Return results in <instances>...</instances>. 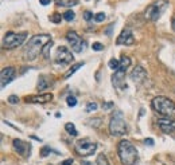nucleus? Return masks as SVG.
Returning a JSON list of instances; mask_svg holds the SVG:
<instances>
[{
	"mask_svg": "<svg viewBox=\"0 0 175 165\" xmlns=\"http://www.w3.org/2000/svg\"><path fill=\"white\" fill-rule=\"evenodd\" d=\"M50 40H51V38H50V35H47V34L34 35L32 38L28 40V43H27V46L24 48V55H23V58H24L26 62H32V60H35L38 58L39 54L43 51L45 46Z\"/></svg>",
	"mask_w": 175,
	"mask_h": 165,
	"instance_id": "1",
	"label": "nucleus"
},
{
	"mask_svg": "<svg viewBox=\"0 0 175 165\" xmlns=\"http://www.w3.org/2000/svg\"><path fill=\"white\" fill-rule=\"evenodd\" d=\"M117 154L124 165H133L137 160V150L128 140H121L117 145Z\"/></svg>",
	"mask_w": 175,
	"mask_h": 165,
	"instance_id": "2",
	"label": "nucleus"
},
{
	"mask_svg": "<svg viewBox=\"0 0 175 165\" xmlns=\"http://www.w3.org/2000/svg\"><path fill=\"white\" fill-rule=\"evenodd\" d=\"M151 105H152L154 110L156 113H159L164 117H168V118H175V102L173 99L159 95L152 99Z\"/></svg>",
	"mask_w": 175,
	"mask_h": 165,
	"instance_id": "3",
	"label": "nucleus"
},
{
	"mask_svg": "<svg viewBox=\"0 0 175 165\" xmlns=\"http://www.w3.org/2000/svg\"><path fill=\"white\" fill-rule=\"evenodd\" d=\"M109 133L114 137H121L127 133V124L124 114L120 110H114L109 121Z\"/></svg>",
	"mask_w": 175,
	"mask_h": 165,
	"instance_id": "4",
	"label": "nucleus"
},
{
	"mask_svg": "<svg viewBox=\"0 0 175 165\" xmlns=\"http://www.w3.org/2000/svg\"><path fill=\"white\" fill-rule=\"evenodd\" d=\"M168 2L167 0H156V2L151 3L150 5L146 8V12H144V18L150 22H155L162 16L163 11L167 8Z\"/></svg>",
	"mask_w": 175,
	"mask_h": 165,
	"instance_id": "5",
	"label": "nucleus"
},
{
	"mask_svg": "<svg viewBox=\"0 0 175 165\" xmlns=\"http://www.w3.org/2000/svg\"><path fill=\"white\" fill-rule=\"evenodd\" d=\"M27 39V32H12L8 31L3 39V48L12 50L22 46Z\"/></svg>",
	"mask_w": 175,
	"mask_h": 165,
	"instance_id": "6",
	"label": "nucleus"
},
{
	"mask_svg": "<svg viewBox=\"0 0 175 165\" xmlns=\"http://www.w3.org/2000/svg\"><path fill=\"white\" fill-rule=\"evenodd\" d=\"M97 149V144L94 141H90L89 138H84V140H78L76 142V152L82 157H88L92 156Z\"/></svg>",
	"mask_w": 175,
	"mask_h": 165,
	"instance_id": "7",
	"label": "nucleus"
},
{
	"mask_svg": "<svg viewBox=\"0 0 175 165\" xmlns=\"http://www.w3.org/2000/svg\"><path fill=\"white\" fill-rule=\"evenodd\" d=\"M57 65H70V63L74 60V56L72 51H70L67 47L65 46H59L57 48V52H55V58H54Z\"/></svg>",
	"mask_w": 175,
	"mask_h": 165,
	"instance_id": "8",
	"label": "nucleus"
},
{
	"mask_svg": "<svg viewBox=\"0 0 175 165\" xmlns=\"http://www.w3.org/2000/svg\"><path fill=\"white\" fill-rule=\"evenodd\" d=\"M66 39L70 43V47L74 52H82L85 50V42L81 39V36L74 31H69L66 34Z\"/></svg>",
	"mask_w": 175,
	"mask_h": 165,
	"instance_id": "9",
	"label": "nucleus"
},
{
	"mask_svg": "<svg viewBox=\"0 0 175 165\" xmlns=\"http://www.w3.org/2000/svg\"><path fill=\"white\" fill-rule=\"evenodd\" d=\"M125 71H127L125 67L120 66V69L116 70L114 74L112 75V83H113V86L116 87V89L123 90V89H125L127 87V85H125Z\"/></svg>",
	"mask_w": 175,
	"mask_h": 165,
	"instance_id": "10",
	"label": "nucleus"
},
{
	"mask_svg": "<svg viewBox=\"0 0 175 165\" xmlns=\"http://www.w3.org/2000/svg\"><path fill=\"white\" fill-rule=\"evenodd\" d=\"M133 42H135L133 35H132V32H131V30H128V28H124L123 31L120 32V35L117 36V39H116V45H119V46L120 45L132 46Z\"/></svg>",
	"mask_w": 175,
	"mask_h": 165,
	"instance_id": "11",
	"label": "nucleus"
},
{
	"mask_svg": "<svg viewBox=\"0 0 175 165\" xmlns=\"http://www.w3.org/2000/svg\"><path fill=\"white\" fill-rule=\"evenodd\" d=\"M12 146H13V149H15V152L20 154V156H23V157L30 156V145L26 144L24 141L18 140V138L12 140Z\"/></svg>",
	"mask_w": 175,
	"mask_h": 165,
	"instance_id": "12",
	"label": "nucleus"
},
{
	"mask_svg": "<svg viewBox=\"0 0 175 165\" xmlns=\"http://www.w3.org/2000/svg\"><path fill=\"white\" fill-rule=\"evenodd\" d=\"M158 125L163 133H173L175 132V120L174 118H159L158 120Z\"/></svg>",
	"mask_w": 175,
	"mask_h": 165,
	"instance_id": "13",
	"label": "nucleus"
},
{
	"mask_svg": "<svg viewBox=\"0 0 175 165\" xmlns=\"http://www.w3.org/2000/svg\"><path fill=\"white\" fill-rule=\"evenodd\" d=\"M13 78H15V69H13V67H6V69H3L2 74H0V83H2V87H6Z\"/></svg>",
	"mask_w": 175,
	"mask_h": 165,
	"instance_id": "14",
	"label": "nucleus"
},
{
	"mask_svg": "<svg viewBox=\"0 0 175 165\" xmlns=\"http://www.w3.org/2000/svg\"><path fill=\"white\" fill-rule=\"evenodd\" d=\"M53 101V94H38V95H30L26 98V102L30 103H47Z\"/></svg>",
	"mask_w": 175,
	"mask_h": 165,
	"instance_id": "15",
	"label": "nucleus"
},
{
	"mask_svg": "<svg viewBox=\"0 0 175 165\" xmlns=\"http://www.w3.org/2000/svg\"><path fill=\"white\" fill-rule=\"evenodd\" d=\"M131 79H132V82L135 83H141L144 79L147 78V71L143 69L141 66H136L135 69L132 70V73H131Z\"/></svg>",
	"mask_w": 175,
	"mask_h": 165,
	"instance_id": "16",
	"label": "nucleus"
},
{
	"mask_svg": "<svg viewBox=\"0 0 175 165\" xmlns=\"http://www.w3.org/2000/svg\"><path fill=\"white\" fill-rule=\"evenodd\" d=\"M50 83H51V81L47 78L46 75H40L39 79H38V90L39 91H45L47 87H50Z\"/></svg>",
	"mask_w": 175,
	"mask_h": 165,
	"instance_id": "17",
	"label": "nucleus"
},
{
	"mask_svg": "<svg viewBox=\"0 0 175 165\" xmlns=\"http://www.w3.org/2000/svg\"><path fill=\"white\" fill-rule=\"evenodd\" d=\"M84 65H85L84 62H80V63H76V65H73V66L69 69V71H67V73L65 74V79H69L70 77H72L73 74L77 71V70H80L81 67H84Z\"/></svg>",
	"mask_w": 175,
	"mask_h": 165,
	"instance_id": "18",
	"label": "nucleus"
},
{
	"mask_svg": "<svg viewBox=\"0 0 175 165\" xmlns=\"http://www.w3.org/2000/svg\"><path fill=\"white\" fill-rule=\"evenodd\" d=\"M65 129H66V132L69 133L70 136H73V137H77V136H78V132L76 130V126H74L73 122H67L66 125H65Z\"/></svg>",
	"mask_w": 175,
	"mask_h": 165,
	"instance_id": "19",
	"label": "nucleus"
},
{
	"mask_svg": "<svg viewBox=\"0 0 175 165\" xmlns=\"http://www.w3.org/2000/svg\"><path fill=\"white\" fill-rule=\"evenodd\" d=\"M57 4L61 7H73L78 4V0H58Z\"/></svg>",
	"mask_w": 175,
	"mask_h": 165,
	"instance_id": "20",
	"label": "nucleus"
},
{
	"mask_svg": "<svg viewBox=\"0 0 175 165\" xmlns=\"http://www.w3.org/2000/svg\"><path fill=\"white\" fill-rule=\"evenodd\" d=\"M96 165H110V164H109V161H108V157L104 153H101V154L97 156Z\"/></svg>",
	"mask_w": 175,
	"mask_h": 165,
	"instance_id": "21",
	"label": "nucleus"
},
{
	"mask_svg": "<svg viewBox=\"0 0 175 165\" xmlns=\"http://www.w3.org/2000/svg\"><path fill=\"white\" fill-rule=\"evenodd\" d=\"M108 66H109V69H112V70H119L120 69V60H117V59H114V58H112L109 60V63H108Z\"/></svg>",
	"mask_w": 175,
	"mask_h": 165,
	"instance_id": "22",
	"label": "nucleus"
},
{
	"mask_svg": "<svg viewBox=\"0 0 175 165\" xmlns=\"http://www.w3.org/2000/svg\"><path fill=\"white\" fill-rule=\"evenodd\" d=\"M120 66L128 69V67L131 66V58H129V56H125V55L121 56V59H120Z\"/></svg>",
	"mask_w": 175,
	"mask_h": 165,
	"instance_id": "23",
	"label": "nucleus"
},
{
	"mask_svg": "<svg viewBox=\"0 0 175 165\" xmlns=\"http://www.w3.org/2000/svg\"><path fill=\"white\" fill-rule=\"evenodd\" d=\"M51 47H53V42L50 40V42L45 46V48H43V51H42V54H43V56H45V58H49V54H50V50H51Z\"/></svg>",
	"mask_w": 175,
	"mask_h": 165,
	"instance_id": "24",
	"label": "nucleus"
},
{
	"mask_svg": "<svg viewBox=\"0 0 175 165\" xmlns=\"http://www.w3.org/2000/svg\"><path fill=\"white\" fill-rule=\"evenodd\" d=\"M74 18H76L74 11H66L65 13H63V19L67 20V22H72V20H74Z\"/></svg>",
	"mask_w": 175,
	"mask_h": 165,
	"instance_id": "25",
	"label": "nucleus"
},
{
	"mask_svg": "<svg viewBox=\"0 0 175 165\" xmlns=\"http://www.w3.org/2000/svg\"><path fill=\"white\" fill-rule=\"evenodd\" d=\"M63 16H61V13H54V15L50 16V20H51L53 23H55V24H58V23H61V20H62Z\"/></svg>",
	"mask_w": 175,
	"mask_h": 165,
	"instance_id": "26",
	"label": "nucleus"
},
{
	"mask_svg": "<svg viewBox=\"0 0 175 165\" xmlns=\"http://www.w3.org/2000/svg\"><path fill=\"white\" fill-rule=\"evenodd\" d=\"M66 102H67V105H69L70 107H74V106L77 105V98L74 95H69L66 98Z\"/></svg>",
	"mask_w": 175,
	"mask_h": 165,
	"instance_id": "27",
	"label": "nucleus"
},
{
	"mask_svg": "<svg viewBox=\"0 0 175 165\" xmlns=\"http://www.w3.org/2000/svg\"><path fill=\"white\" fill-rule=\"evenodd\" d=\"M97 109H99V106H97L96 102H89L86 105V109L85 110H86L88 113H90V112H94V110H97Z\"/></svg>",
	"mask_w": 175,
	"mask_h": 165,
	"instance_id": "28",
	"label": "nucleus"
},
{
	"mask_svg": "<svg viewBox=\"0 0 175 165\" xmlns=\"http://www.w3.org/2000/svg\"><path fill=\"white\" fill-rule=\"evenodd\" d=\"M104 20H105V13L104 12H99V13L94 15V22L101 23V22H104Z\"/></svg>",
	"mask_w": 175,
	"mask_h": 165,
	"instance_id": "29",
	"label": "nucleus"
},
{
	"mask_svg": "<svg viewBox=\"0 0 175 165\" xmlns=\"http://www.w3.org/2000/svg\"><path fill=\"white\" fill-rule=\"evenodd\" d=\"M51 152H53L51 148L45 146V148H42V150H40V156H42V157H46V156H49V154L51 153Z\"/></svg>",
	"mask_w": 175,
	"mask_h": 165,
	"instance_id": "30",
	"label": "nucleus"
},
{
	"mask_svg": "<svg viewBox=\"0 0 175 165\" xmlns=\"http://www.w3.org/2000/svg\"><path fill=\"white\" fill-rule=\"evenodd\" d=\"M84 19H85L86 22H89V20H92V19H93V12L86 11L85 13H84Z\"/></svg>",
	"mask_w": 175,
	"mask_h": 165,
	"instance_id": "31",
	"label": "nucleus"
},
{
	"mask_svg": "<svg viewBox=\"0 0 175 165\" xmlns=\"http://www.w3.org/2000/svg\"><path fill=\"white\" fill-rule=\"evenodd\" d=\"M8 102L9 103H18L19 102V98L16 95H9L8 97Z\"/></svg>",
	"mask_w": 175,
	"mask_h": 165,
	"instance_id": "32",
	"label": "nucleus"
},
{
	"mask_svg": "<svg viewBox=\"0 0 175 165\" xmlns=\"http://www.w3.org/2000/svg\"><path fill=\"white\" fill-rule=\"evenodd\" d=\"M92 47H93V50H96V51H100V50L104 48V46L101 45V43H99V42H97V43H93Z\"/></svg>",
	"mask_w": 175,
	"mask_h": 165,
	"instance_id": "33",
	"label": "nucleus"
},
{
	"mask_svg": "<svg viewBox=\"0 0 175 165\" xmlns=\"http://www.w3.org/2000/svg\"><path fill=\"white\" fill-rule=\"evenodd\" d=\"M110 107H113V103H112V102H105V103H102V109L108 110V109H110Z\"/></svg>",
	"mask_w": 175,
	"mask_h": 165,
	"instance_id": "34",
	"label": "nucleus"
},
{
	"mask_svg": "<svg viewBox=\"0 0 175 165\" xmlns=\"http://www.w3.org/2000/svg\"><path fill=\"white\" fill-rule=\"evenodd\" d=\"M144 144L148 145V146H152L154 145V141H152V138H146V140H144Z\"/></svg>",
	"mask_w": 175,
	"mask_h": 165,
	"instance_id": "35",
	"label": "nucleus"
},
{
	"mask_svg": "<svg viewBox=\"0 0 175 165\" xmlns=\"http://www.w3.org/2000/svg\"><path fill=\"white\" fill-rule=\"evenodd\" d=\"M73 163H74V160H73V159H67V160L63 161L62 165H73Z\"/></svg>",
	"mask_w": 175,
	"mask_h": 165,
	"instance_id": "36",
	"label": "nucleus"
},
{
	"mask_svg": "<svg viewBox=\"0 0 175 165\" xmlns=\"http://www.w3.org/2000/svg\"><path fill=\"white\" fill-rule=\"evenodd\" d=\"M39 3L42 5H49L50 3H51V0H39Z\"/></svg>",
	"mask_w": 175,
	"mask_h": 165,
	"instance_id": "37",
	"label": "nucleus"
},
{
	"mask_svg": "<svg viewBox=\"0 0 175 165\" xmlns=\"http://www.w3.org/2000/svg\"><path fill=\"white\" fill-rule=\"evenodd\" d=\"M171 26H173V30L175 31V15H174V18H173V23H171Z\"/></svg>",
	"mask_w": 175,
	"mask_h": 165,
	"instance_id": "38",
	"label": "nucleus"
},
{
	"mask_svg": "<svg viewBox=\"0 0 175 165\" xmlns=\"http://www.w3.org/2000/svg\"><path fill=\"white\" fill-rule=\"evenodd\" d=\"M31 138H32V140H35V141H42V140L39 138V137H36V136H31Z\"/></svg>",
	"mask_w": 175,
	"mask_h": 165,
	"instance_id": "39",
	"label": "nucleus"
}]
</instances>
